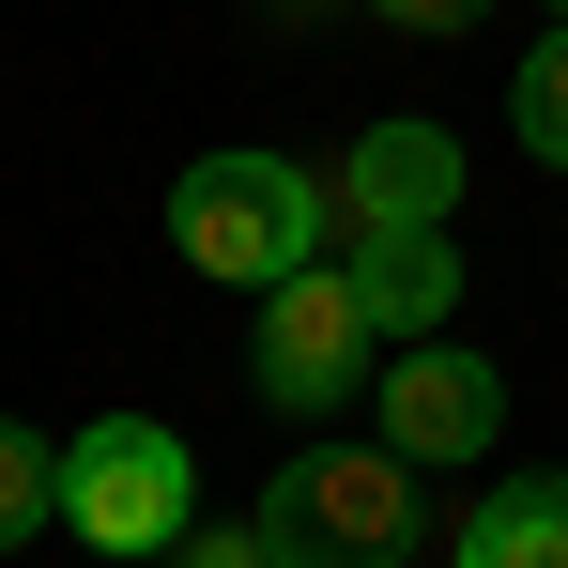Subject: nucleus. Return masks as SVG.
<instances>
[{
    "label": "nucleus",
    "mask_w": 568,
    "mask_h": 568,
    "mask_svg": "<svg viewBox=\"0 0 568 568\" xmlns=\"http://www.w3.org/2000/svg\"><path fill=\"white\" fill-rule=\"evenodd\" d=\"M384 16H399V31H476L491 0H384Z\"/></svg>",
    "instance_id": "obj_12"
},
{
    "label": "nucleus",
    "mask_w": 568,
    "mask_h": 568,
    "mask_svg": "<svg viewBox=\"0 0 568 568\" xmlns=\"http://www.w3.org/2000/svg\"><path fill=\"white\" fill-rule=\"evenodd\" d=\"M462 568H568V476H507L462 507Z\"/></svg>",
    "instance_id": "obj_8"
},
{
    "label": "nucleus",
    "mask_w": 568,
    "mask_h": 568,
    "mask_svg": "<svg viewBox=\"0 0 568 568\" xmlns=\"http://www.w3.org/2000/svg\"><path fill=\"white\" fill-rule=\"evenodd\" d=\"M369 384H384V446L399 462H476L507 430V384L476 369V354H446V338H399Z\"/></svg>",
    "instance_id": "obj_5"
},
{
    "label": "nucleus",
    "mask_w": 568,
    "mask_h": 568,
    "mask_svg": "<svg viewBox=\"0 0 568 568\" xmlns=\"http://www.w3.org/2000/svg\"><path fill=\"white\" fill-rule=\"evenodd\" d=\"M462 200V139L446 123H369L354 170H338V231H446Z\"/></svg>",
    "instance_id": "obj_6"
},
{
    "label": "nucleus",
    "mask_w": 568,
    "mask_h": 568,
    "mask_svg": "<svg viewBox=\"0 0 568 568\" xmlns=\"http://www.w3.org/2000/svg\"><path fill=\"white\" fill-rule=\"evenodd\" d=\"M62 523H78L93 554H170V538L200 523L185 430H154V415H93V430L62 446Z\"/></svg>",
    "instance_id": "obj_3"
},
{
    "label": "nucleus",
    "mask_w": 568,
    "mask_h": 568,
    "mask_svg": "<svg viewBox=\"0 0 568 568\" xmlns=\"http://www.w3.org/2000/svg\"><path fill=\"white\" fill-rule=\"evenodd\" d=\"M47 523H62V446L0 415V554H16V538H47Z\"/></svg>",
    "instance_id": "obj_10"
},
{
    "label": "nucleus",
    "mask_w": 568,
    "mask_h": 568,
    "mask_svg": "<svg viewBox=\"0 0 568 568\" xmlns=\"http://www.w3.org/2000/svg\"><path fill=\"white\" fill-rule=\"evenodd\" d=\"M554 16H568V0H554Z\"/></svg>",
    "instance_id": "obj_13"
},
{
    "label": "nucleus",
    "mask_w": 568,
    "mask_h": 568,
    "mask_svg": "<svg viewBox=\"0 0 568 568\" xmlns=\"http://www.w3.org/2000/svg\"><path fill=\"white\" fill-rule=\"evenodd\" d=\"M338 277H354V307H369L384 354H399V338H446V307H462V246H446V231H354Z\"/></svg>",
    "instance_id": "obj_7"
},
{
    "label": "nucleus",
    "mask_w": 568,
    "mask_h": 568,
    "mask_svg": "<svg viewBox=\"0 0 568 568\" xmlns=\"http://www.w3.org/2000/svg\"><path fill=\"white\" fill-rule=\"evenodd\" d=\"M277 568H415V462L399 446H307L262 491Z\"/></svg>",
    "instance_id": "obj_2"
},
{
    "label": "nucleus",
    "mask_w": 568,
    "mask_h": 568,
    "mask_svg": "<svg viewBox=\"0 0 568 568\" xmlns=\"http://www.w3.org/2000/svg\"><path fill=\"white\" fill-rule=\"evenodd\" d=\"M507 123H523V154H538V170H568V16L523 47V78H507Z\"/></svg>",
    "instance_id": "obj_9"
},
{
    "label": "nucleus",
    "mask_w": 568,
    "mask_h": 568,
    "mask_svg": "<svg viewBox=\"0 0 568 568\" xmlns=\"http://www.w3.org/2000/svg\"><path fill=\"white\" fill-rule=\"evenodd\" d=\"M369 369H384V323L354 307L338 262H307V277L262 292V399H277V415H323V399H354Z\"/></svg>",
    "instance_id": "obj_4"
},
{
    "label": "nucleus",
    "mask_w": 568,
    "mask_h": 568,
    "mask_svg": "<svg viewBox=\"0 0 568 568\" xmlns=\"http://www.w3.org/2000/svg\"><path fill=\"white\" fill-rule=\"evenodd\" d=\"M170 568H277V538H262V523H185Z\"/></svg>",
    "instance_id": "obj_11"
},
{
    "label": "nucleus",
    "mask_w": 568,
    "mask_h": 568,
    "mask_svg": "<svg viewBox=\"0 0 568 568\" xmlns=\"http://www.w3.org/2000/svg\"><path fill=\"white\" fill-rule=\"evenodd\" d=\"M323 231H338V185L292 170V154H200L185 185H170V246H185L200 277H246V292L307 277Z\"/></svg>",
    "instance_id": "obj_1"
}]
</instances>
